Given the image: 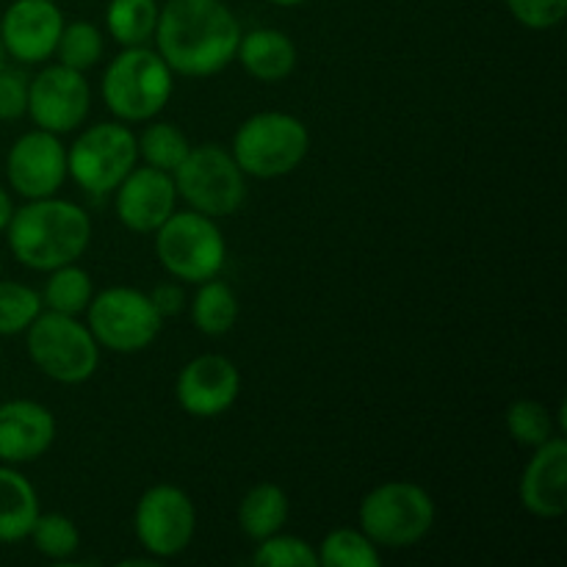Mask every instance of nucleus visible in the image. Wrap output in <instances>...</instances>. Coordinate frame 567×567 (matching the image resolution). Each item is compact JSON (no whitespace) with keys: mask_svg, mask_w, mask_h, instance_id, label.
Instances as JSON below:
<instances>
[{"mask_svg":"<svg viewBox=\"0 0 567 567\" xmlns=\"http://www.w3.org/2000/svg\"><path fill=\"white\" fill-rule=\"evenodd\" d=\"M177 197L197 214L225 219L247 203V175L221 144H197L172 172Z\"/></svg>","mask_w":567,"mask_h":567,"instance_id":"6e6552de","label":"nucleus"},{"mask_svg":"<svg viewBox=\"0 0 567 567\" xmlns=\"http://www.w3.org/2000/svg\"><path fill=\"white\" fill-rule=\"evenodd\" d=\"M11 216H14V199H11V194L0 186V233H6Z\"/></svg>","mask_w":567,"mask_h":567,"instance_id":"f704fd0d","label":"nucleus"},{"mask_svg":"<svg viewBox=\"0 0 567 567\" xmlns=\"http://www.w3.org/2000/svg\"><path fill=\"white\" fill-rule=\"evenodd\" d=\"M86 327L100 349L114 354L144 352L161 336L164 319L150 293L131 286H111L94 293L86 308Z\"/></svg>","mask_w":567,"mask_h":567,"instance_id":"1a4fd4ad","label":"nucleus"},{"mask_svg":"<svg viewBox=\"0 0 567 567\" xmlns=\"http://www.w3.org/2000/svg\"><path fill=\"white\" fill-rule=\"evenodd\" d=\"M6 236L17 264L48 275L83 258L92 241V219L78 203L53 194L14 208Z\"/></svg>","mask_w":567,"mask_h":567,"instance_id":"f03ea898","label":"nucleus"},{"mask_svg":"<svg viewBox=\"0 0 567 567\" xmlns=\"http://www.w3.org/2000/svg\"><path fill=\"white\" fill-rule=\"evenodd\" d=\"M241 393V371L225 354H199L188 360L175 382V399L192 419H219Z\"/></svg>","mask_w":567,"mask_h":567,"instance_id":"4468645a","label":"nucleus"},{"mask_svg":"<svg viewBox=\"0 0 567 567\" xmlns=\"http://www.w3.org/2000/svg\"><path fill=\"white\" fill-rule=\"evenodd\" d=\"M297 44L280 28H255L241 33L236 61L249 78L260 83H280L297 70Z\"/></svg>","mask_w":567,"mask_h":567,"instance_id":"6ab92c4d","label":"nucleus"},{"mask_svg":"<svg viewBox=\"0 0 567 567\" xmlns=\"http://www.w3.org/2000/svg\"><path fill=\"white\" fill-rule=\"evenodd\" d=\"M0 352H3V349H0Z\"/></svg>","mask_w":567,"mask_h":567,"instance_id":"58836bf2","label":"nucleus"},{"mask_svg":"<svg viewBox=\"0 0 567 567\" xmlns=\"http://www.w3.org/2000/svg\"><path fill=\"white\" fill-rule=\"evenodd\" d=\"M437 518L435 502L415 482L391 480L363 496L358 507V524L380 548L419 546L432 532Z\"/></svg>","mask_w":567,"mask_h":567,"instance_id":"39448f33","label":"nucleus"},{"mask_svg":"<svg viewBox=\"0 0 567 567\" xmlns=\"http://www.w3.org/2000/svg\"><path fill=\"white\" fill-rule=\"evenodd\" d=\"M103 31L89 20L64 22V31H61L59 44H55L59 64L72 66L78 72L97 66L100 59H103Z\"/></svg>","mask_w":567,"mask_h":567,"instance_id":"cd10ccee","label":"nucleus"},{"mask_svg":"<svg viewBox=\"0 0 567 567\" xmlns=\"http://www.w3.org/2000/svg\"><path fill=\"white\" fill-rule=\"evenodd\" d=\"M150 299H153L155 310L161 313V319H172V316L183 313L188 305V297H186V288H183L181 280H166V282H158V286L150 291Z\"/></svg>","mask_w":567,"mask_h":567,"instance_id":"72a5a7b5","label":"nucleus"},{"mask_svg":"<svg viewBox=\"0 0 567 567\" xmlns=\"http://www.w3.org/2000/svg\"><path fill=\"white\" fill-rule=\"evenodd\" d=\"M39 518V493L17 465L0 463V543L28 540Z\"/></svg>","mask_w":567,"mask_h":567,"instance_id":"aec40b11","label":"nucleus"},{"mask_svg":"<svg viewBox=\"0 0 567 567\" xmlns=\"http://www.w3.org/2000/svg\"><path fill=\"white\" fill-rule=\"evenodd\" d=\"M158 0H109L105 6L109 37L122 48L150 44L158 25Z\"/></svg>","mask_w":567,"mask_h":567,"instance_id":"5701e85b","label":"nucleus"},{"mask_svg":"<svg viewBox=\"0 0 567 567\" xmlns=\"http://www.w3.org/2000/svg\"><path fill=\"white\" fill-rule=\"evenodd\" d=\"M64 22L55 0H14L0 17L3 53L20 64H44L55 55Z\"/></svg>","mask_w":567,"mask_h":567,"instance_id":"2eb2a0df","label":"nucleus"},{"mask_svg":"<svg viewBox=\"0 0 567 567\" xmlns=\"http://www.w3.org/2000/svg\"><path fill=\"white\" fill-rule=\"evenodd\" d=\"M133 532L153 559L181 557L197 535V507L177 485H153L133 509Z\"/></svg>","mask_w":567,"mask_h":567,"instance_id":"9b49d317","label":"nucleus"},{"mask_svg":"<svg viewBox=\"0 0 567 567\" xmlns=\"http://www.w3.org/2000/svg\"><path fill=\"white\" fill-rule=\"evenodd\" d=\"M507 9L529 31H548L567 17V0H507Z\"/></svg>","mask_w":567,"mask_h":567,"instance_id":"2f4dec72","label":"nucleus"},{"mask_svg":"<svg viewBox=\"0 0 567 567\" xmlns=\"http://www.w3.org/2000/svg\"><path fill=\"white\" fill-rule=\"evenodd\" d=\"M31 363L59 385H81L100 365V347L81 316L42 310L25 330Z\"/></svg>","mask_w":567,"mask_h":567,"instance_id":"0eeeda50","label":"nucleus"},{"mask_svg":"<svg viewBox=\"0 0 567 567\" xmlns=\"http://www.w3.org/2000/svg\"><path fill=\"white\" fill-rule=\"evenodd\" d=\"M504 424H507L509 437L524 449H537L559 435L551 410L537 399H515L504 413Z\"/></svg>","mask_w":567,"mask_h":567,"instance_id":"bb28decb","label":"nucleus"},{"mask_svg":"<svg viewBox=\"0 0 567 567\" xmlns=\"http://www.w3.org/2000/svg\"><path fill=\"white\" fill-rule=\"evenodd\" d=\"M28 537H31L33 548L53 563H66L81 548V532H78L75 520L61 513H39Z\"/></svg>","mask_w":567,"mask_h":567,"instance_id":"c85d7f7f","label":"nucleus"},{"mask_svg":"<svg viewBox=\"0 0 567 567\" xmlns=\"http://www.w3.org/2000/svg\"><path fill=\"white\" fill-rule=\"evenodd\" d=\"M103 103L125 125L150 122L166 109L175 92V72L150 44L122 48L103 72Z\"/></svg>","mask_w":567,"mask_h":567,"instance_id":"7ed1b4c3","label":"nucleus"},{"mask_svg":"<svg viewBox=\"0 0 567 567\" xmlns=\"http://www.w3.org/2000/svg\"><path fill=\"white\" fill-rule=\"evenodd\" d=\"M136 147L138 158H142L144 164L153 166V169L169 172L172 175V172L186 161L192 142H188V136L175 125V122L150 120V125L136 136Z\"/></svg>","mask_w":567,"mask_h":567,"instance_id":"393cba45","label":"nucleus"},{"mask_svg":"<svg viewBox=\"0 0 567 567\" xmlns=\"http://www.w3.org/2000/svg\"><path fill=\"white\" fill-rule=\"evenodd\" d=\"M0 271H3V260H0Z\"/></svg>","mask_w":567,"mask_h":567,"instance_id":"4c0bfd02","label":"nucleus"},{"mask_svg":"<svg viewBox=\"0 0 567 567\" xmlns=\"http://www.w3.org/2000/svg\"><path fill=\"white\" fill-rule=\"evenodd\" d=\"M116 219L138 236H153L177 210V188L169 172L133 166L131 175L114 188Z\"/></svg>","mask_w":567,"mask_h":567,"instance_id":"dca6fc26","label":"nucleus"},{"mask_svg":"<svg viewBox=\"0 0 567 567\" xmlns=\"http://www.w3.org/2000/svg\"><path fill=\"white\" fill-rule=\"evenodd\" d=\"M3 55H6L3 53V44H0V66H3Z\"/></svg>","mask_w":567,"mask_h":567,"instance_id":"e433bc0d","label":"nucleus"},{"mask_svg":"<svg viewBox=\"0 0 567 567\" xmlns=\"http://www.w3.org/2000/svg\"><path fill=\"white\" fill-rule=\"evenodd\" d=\"M252 565L258 567H319V554L316 546H310L308 540L297 535H286V532H277V535L266 537L258 543L252 554Z\"/></svg>","mask_w":567,"mask_h":567,"instance_id":"7c9ffc66","label":"nucleus"},{"mask_svg":"<svg viewBox=\"0 0 567 567\" xmlns=\"http://www.w3.org/2000/svg\"><path fill=\"white\" fill-rule=\"evenodd\" d=\"M28 81L17 66H0V122H14L28 111Z\"/></svg>","mask_w":567,"mask_h":567,"instance_id":"473e14b6","label":"nucleus"},{"mask_svg":"<svg viewBox=\"0 0 567 567\" xmlns=\"http://www.w3.org/2000/svg\"><path fill=\"white\" fill-rule=\"evenodd\" d=\"M136 164V133L120 120L86 127L66 150V177L94 197L114 194Z\"/></svg>","mask_w":567,"mask_h":567,"instance_id":"9d476101","label":"nucleus"},{"mask_svg":"<svg viewBox=\"0 0 567 567\" xmlns=\"http://www.w3.org/2000/svg\"><path fill=\"white\" fill-rule=\"evenodd\" d=\"M155 236V255L164 271L186 286L219 277L227 264V241L221 227L197 210H175Z\"/></svg>","mask_w":567,"mask_h":567,"instance_id":"423d86ee","label":"nucleus"},{"mask_svg":"<svg viewBox=\"0 0 567 567\" xmlns=\"http://www.w3.org/2000/svg\"><path fill=\"white\" fill-rule=\"evenodd\" d=\"M324 567H380V546L363 529H332L316 548Z\"/></svg>","mask_w":567,"mask_h":567,"instance_id":"a878e982","label":"nucleus"},{"mask_svg":"<svg viewBox=\"0 0 567 567\" xmlns=\"http://www.w3.org/2000/svg\"><path fill=\"white\" fill-rule=\"evenodd\" d=\"M55 415L33 399L0 404V463L25 465L44 457L55 443Z\"/></svg>","mask_w":567,"mask_h":567,"instance_id":"a211bd4d","label":"nucleus"},{"mask_svg":"<svg viewBox=\"0 0 567 567\" xmlns=\"http://www.w3.org/2000/svg\"><path fill=\"white\" fill-rule=\"evenodd\" d=\"M6 177L11 192L25 199L59 194L66 181V147L61 136L42 127L22 133L6 155Z\"/></svg>","mask_w":567,"mask_h":567,"instance_id":"ddd939ff","label":"nucleus"},{"mask_svg":"<svg viewBox=\"0 0 567 567\" xmlns=\"http://www.w3.org/2000/svg\"><path fill=\"white\" fill-rule=\"evenodd\" d=\"M39 297H42L44 310L64 316H83L94 297L92 275L78 264L59 266V269L48 271V280H44Z\"/></svg>","mask_w":567,"mask_h":567,"instance_id":"b1692460","label":"nucleus"},{"mask_svg":"<svg viewBox=\"0 0 567 567\" xmlns=\"http://www.w3.org/2000/svg\"><path fill=\"white\" fill-rule=\"evenodd\" d=\"M230 153L247 177L277 181L308 158L310 131L288 111H258L238 125Z\"/></svg>","mask_w":567,"mask_h":567,"instance_id":"20e7f679","label":"nucleus"},{"mask_svg":"<svg viewBox=\"0 0 567 567\" xmlns=\"http://www.w3.org/2000/svg\"><path fill=\"white\" fill-rule=\"evenodd\" d=\"M44 310L37 288L17 280H0V338L22 336Z\"/></svg>","mask_w":567,"mask_h":567,"instance_id":"c756f323","label":"nucleus"},{"mask_svg":"<svg viewBox=\"0 0 567 567\" xmlns=\"http://www.w3.org/2000/svg\"><path fill=\"white\" fill-rule=\"evenodd\" d=\"M532 452L535 454L520 474V504L535 518H563L567 513V441L563 435H554Z\"/></svg>","mask_w":567,"mask_h":567,"instance_id":"f3484780","label":"nucleus"},{"mask_svg":"<svg viewBox=\"0 0 567 567\" xmlns=\"http://www.w3.org/2000/svg\"><path fill=\"white\" fill-rule=\"evenodd\" d=\"M92 109V89L83 72L64 64H48L28 81V111L33 125L64 136L75 131Z\"/></svg>","mask_w":567,"mask_h":567,"instance_id":"f8f14e48","label":"nucleus"},{"mask_svg":"<svg viewBox=\"0 0 567 567\" xmlns=\"http://www.w3.org/2000/svg\"><path fill=\"white\" fill-rule=\"evenodd\" d=\"M241 33L225 0H166L153 42L175 75L210 78L236 61Z\"/></svg>","mask_w":567,"mask_h":567,"instance_id":"f257e3e1","label":"nucleus"},{"mask_svg":"<svg viewBox=\"0 0 567 567\" xmlns=\"http://www.w3.org/2000/svg\"><path fill=\"white\" fill-rule=\"evenodd\" d=\"M192 321L203 336H227L238 321V297L230 282L219 280V277L199 282L192 299Z\"/></svg>","mask_w":567,"mask_h":567,"instance_id":"4be33fe9","label":"nucleus"},{"mask_svg":"<svg viewBox=\"0 0 567 567\" xmlns=\"http://www.w3.org/2000/svg\"><path fill=\"white\" fill-rule=\"evenodd\" d=\"M266 3L280 6V9H293V6H302V3H308V0H266Z\"/></svg>","mask_w":567,"mask_h":567,"instance_id":"c9c22d12","label":"nucleus"},{"mask_svg":"<svg viewBox=\"0 0 567 567\" xmlns=\"http://www.w3.org/2000/svg\"><path fill=\"white\" fill-rule=\"evenodd\" d=\"M288 513H291V502H288L286 491L275 482H260L244 493L241 504H238V526L249 540L260 543L282 532Z\"/></svg>","mask_w":567,"mask_h":567,"instance_id":"412c9836","label":"nucleus"}]
</instances>
